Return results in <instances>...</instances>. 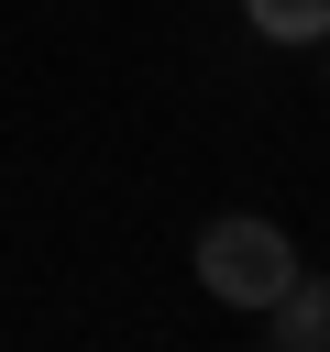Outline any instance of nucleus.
Instances as JSON below:
<instances>
[{"label": "nucleus", "instance_id": "nucleus-1", "mask_svg": "<svg viewBox=\"0 0 330 352\" xmlns=\"http://www.w3.org/2000/svg\"><path fill=\"white\" fill-rule=\"evenodd\" d=\"M286 275H297V242H286L275 220H253V209H220V220L198 231V286H209L220 308H264Z\"/></svg>", "mask_w": 330, "mask_h": 352}, {"label": "nucleus", "instance_id": "nucleus-2", "mask_svg": "<svg viewBox=\"0 0 330 352\" xmlns=\"http://www.w3.org/2000/svg\"><path fill=\"white\" fill-rule=\"evenodd\" d=\"M264 319H275V341H286V352H319V341H330V286L297 264V275L264 297Z\"/></svg>", "mask_w": 330, "mask_h": 352}, {"label": "nucleus", "instance_id": "nucleus-3", "mask_svg": "<svg viewBox=\"0 0 330 352\" xmlns=\"http://www.w3.org/2000/svg\"><path fill=\"white\" fill-rule=\"evenodd\" d=\"M242 11H253L264 44H319L330 33V0H242Z\"/></svg>", "mask_w": 330, "mask_h": 352}, {"label": "nucleus", "instance_id": "nucleus-4", "mask_svg": "<svg viewBox=\"0 0 330 352\" xmlns=\"http://www.w3.org/2000/svg\"><path fill=\"white\" fill-rule=\"evenodd\" d=\"M319 55H330V33H319Z\"/></svg>", "mask_w": 330, "mask_h": 352}]
</instances>
